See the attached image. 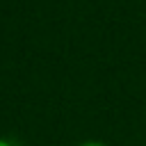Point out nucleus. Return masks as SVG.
<instances>
[{"label": "nucleus", "instance_id": "obj_1", "mask_svg": "<svg viewBox=\"0 0 146 146\" xmlns=\"http://www.w3.org/2000/svg\"><path fill=\"white\" fill-rule=\"evenodd\" d=\"M78 146H110V144L98 141V139H89V141H82V144H78Z\"/></svg>", "mask_w": 146, "mask_h": 146}, {"label": "nucleus", "instance_id": "obj_2", "mask_svg": "<svg viewBox=\"0 0 146 146\" xmlns=\"http://www.w3.org/2000/svg\"><path fill=\"white\" fill-rule=\"evenodd\" d=\"M0 146H11L9 141H5V139H0Z\"/></svg>", "mask_w": 146, "mask_h": 146}]
</instances>
